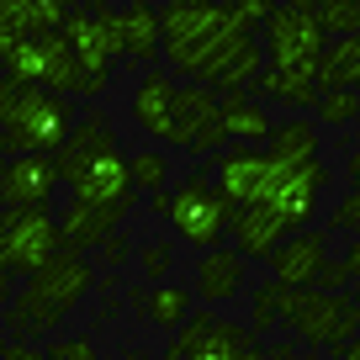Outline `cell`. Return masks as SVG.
I'll return each instance as SVG.
<instances>
[{
    "label": "cell",
    "mask_w": 360,
    "mask_h": 360,
    "mask_svg": "<svg viewBox=\"0 0 360 360\" xmlns=\"http://www.w3.org/2000/svg\"><path fill=\"white\" fill-rule=\"evenodd\" d=\"M75 191V207H133V180H127V154L122 148H106V154L85 159L75 175L64 180Z\"/></svg>",
    "instance_id": "cell-13"
},
{
    "label": "cell",
    "mask_w": 360,
    "mask_h": 360,
    "mask_svg": "<svg viewBox=\"0 0 360 360\" xmlns=\"http://www.w3.org/2000/svg\"><path fill=\"white\" fill-rule=\"evenodd\" d=\"M127 180H133V191H165L169 186V154L165 148H143V154L127 159Z\"/></svg>",
    "instance_id": "cell-29"
},
{
    "label": "cell",
    "mask_w": 360,
    "mask_h": 360,
    "mask_svg": "<svg viewBox=\"0 0 360 360\" xmlns=\"http://www.w3.org/2000/svg\"><path fill=\"white\" fill-rule=\"evenodd\" d=\"M255 360H297V349L292 345H270V349H259Z\"/></svg>",
    "instance_id": "cell-40"
},
{
    "label": "cell",
    "mask_w": 360,
    "mask_h": 360,
    "mask_svg": "<svg viewBox=\"0 0 360 360\" xmlns=\"http://www.w3.org/2000/svg\"><path fill=\"white\" fill-rule=\"evenodd\" d=\"M58 22H64L58 11L27 6V0H0V64L11 58L16 43H27V37H37V32H58Z\"/></svg>",
    "instance_id": "cell-23"
},
{
    "label": "cell",
    "mask_w": 360,
    "mask_h": 360,
    "mask_svg": "<svg viewBox=\"0 0 360 360\" xmlns=\"http://www.w3.org/2000/svg\"><path fill=\"white\" fill-rule=\"evenodd\" d=\"M270 180H276V159L265 148H228L217 159V196L228 207H265L270 196Z\"/></svg>",
    "instance_id": "cell-14"
},
{
    "label": "cell",
    "mask_w": 360,
    "mask_h": 360,
    "mask_svg": "<svg viewBox=\"0 0 360 360\" xmlns=\"http://www.w3.org/2000/svg\"><path fill=\"white\" fill-rule=\"evenodd\" d=\"M323 186H328V165H318V159H307V165H281V159H276V180H270L265 207L281 217L286 228H307L313 212H318V202H323Z\"/></svg>",
    "instance_id": "cell-12"
},
{
    "label": "cell",
    "mask_w": 360,
    "mask_h": 360,
    "mask_svg": "<svg viewBox=\"0 0 360 360\" xmlns=\"http://www.w3.org/2000/svg\"><path fill=\"white\" fill-rule=\"evenodd\" d=\"M270 0H233V6H202V11H165L159 16V53L191 85L233 90L255 85L259 64V27Z\"/></svg>",
    "instance_id": "cell-1"
},
{
    "label": "cell",
    "mask_w": 360,
    "mask_h": 360,
    "mask_svg": "<svg viewBox=\"0 0 360 360\" xmlns=\"http://www.w3.org/2000/svg\"><path fill=\"white\" fill-rule=\"evenodd\" d=\"M85 292H90V259L75 255V249H58L43 270H32V276H27L22 292L11 297L6 323H11L16 345H22L27 334H53V328L75 313V302H79Z\"/></svg>",
    "instance_id": "cell-2"
},
{
    "label": "cell",
    "mask_w": 360,
    "mask_h": 360,
    "mask_svg": "<svg viewBox=\"0 0 360 360\" xmlns=\"http://www.w3.org/2000/svg\"><path fill=\"white\" fill-rule=\"evenodd\" d=\"M106 32H112L117 58H133V64H154L159 58V11L148 0H127V6L106 11Z\"/></svg>",
    "instance_id": "cell-17"
},
{
    "label": "cell",
    "mask_w": 360,
    "mask_h": 360,
    "mask_svg": "<svg viewBox=\"0 0 360 360\" xmlns=\"http://www.w3.org/2000/svg\"><path fill=\"white\" fill-rule=\"evenodd\" d=\"M0 360H43V349L16 345V339H0Z\"/></svg>",
    "instance_id": "cell-37"
},
{
    "label": "cell",
    "mask_w": 360,
    "mask_h": 360,
    "mask_svg": "<svg viewBox=\"0 0 360 360\" xmlns=\"http://www.w3.org/2000/svg\"><path fill=\"white\" fill-rule=\"evenodd\" d=\"M339 360H360V339H349V345L339 349Z\"/></svg>",
    "instance_id": "cell-44"
},
{
    "label": "cell",
    "mask_w": 360,
    "mask_h": 360,
    "mask_svg": "<svg viewBox=\"0 0 360 360\" xmlns=\"http://www.w3.org/2000/svg\"><path fill=\"white\" fill-rule=\"evenodd\" d=\"M58 191V169L43 154H16L0 159V212H22V207H48Z\"/></svg>",
    "instance_id": "cell-15"
},
{
    "label": "cell",
    "mask_w": 360,
    "mask_h": 360,
    "mask_svg": "<svg viewBox=\"0 0 360 360\" xmlns=\"http://www.w3.org/2000/svg\"><path fill=\"white\" fill-rule=\"evenodd\" d=\"M323 265H328V233H323V228L286 233L281 244L270 249V281L286 286V292H307Z\"/></svg>",
    "instance_id": "cell-16"
},
{
    "label": "cell",
    "mask_w": 360,
    "mask_h": 360,
    "mask_svg": "<svg viewBox=\"0 0 360 360\" xmlns=\"http://www.w3.org/2000/svg\"><path fill=\"white\" fill-rule=\"evenodd\" d=\"M228 233H233V249H238L244 259H270V249L281 244L292 228H286L281 217L270 212V207H238Z\"/></svg>",
    "instance_id": "cell-22"
},
{
    "label": "cell",
    "mask_w": 360,
    "mask_h": 360,
    "mask_svg": "<svg viewBox=\"0 0 360 360\" xmlns=\"http://www.w3.org/2000/svg\"><path fill=\"white\" fill-rule=\"evenodd\" d=\"M43 360H96V339L79 334V339H53Z\"/></svg>",
    "instance_id": "cell-34"
},
{
    "label": "cell",
    "mask_w": 360,
    "mask_h": 360,
    "mask_svg": "<svg viewBox=\"0 0 360 360\" xmlns=\"http://www.w3.org/2000/svg\"><path fill=\"white\" fill-rule=\"evenodd\" d=\"M0 69H6V79H16V85L48 90V96H79V69H75L69 43L58 32H37V37H27V43H16L11 58Z\"/></svg>",
    "instance_id": "cell-8"
},
{
    "label": "cell",
    "mask_w": 360,
    "mask_h": 360,
    "mask_svg": "<svg viewBox=\"0 0 360 360\" xmlns=\"http://www.w3.org/2000/svg\"><path fill=\"white\" fill-rule=\"evenodd\" d=\"M217 117H223V133L238 138V143H270V127H276V122H270V117L244 96V90L223 96V101H217Z\"/></svg>",
    "instance_id": "cell-25"
},
{
    "label": "cell",
    "mask_w": 360,
    "mask_h": 360,
    "mask_svg": "<svg viewBox=\"0 0 360 360\" xmlns=\"http://www.w3.org/2000/svg\"><path fill=\"white\" fill-rule=\"evenodd\" d=\"M345 270H349V286H355V297H360V238L349 244V255H345Z\"/></svg>",
    "instance_id": "cell-38"
},
{
    "label": "cell",
    "mask_w": 360,
    "mask_h": 360,
    "mask_svg": "<svg viewBox=\"0 0 360 360\" xmlns=\"http://www.w3.org/2000/svg\"><path fill=\"white\" fill-rule=\"evenodd\" d=\"M255 355H259L255 328L228 323L217 313H191L165 349V360H255Z\"/></svg>",
    "instance_id": "cell-9"
},
{
    "label": "cell",
    "mask_w": 360,
    "mask_h": 360,
    "mask_svg": "<svg viewBox=\"0 0 360 360\" xmlns=\"http://www.w3.org/2000/svg\"><path fill=\"white\" fill-rule=\"evenodd\" d=\"M270 159H281V165H307V159H318V127L302 122V117H292V122H276L270 127Z\"/></svg>",
    "instance_id": "cell-27"
},
{
    "label": "cell",
    "mask_w": 360,
    "mask_h": 360,
    "mask_svg": "<svg viewBox=\"0 0 360 360\" xmlns=\"http://www.w3.org/2000/svg\"><path fill=\"white\" fill-rule=\"evenodd\" d=\"M101 259H106V265H117V259H127V244H122V238H106V244H101Z\"/></svg>",
    "instance_id": "cell-39"
},
{
    "label": "cell",
    "mask_w": 360,
    "mask_h": 360,
    "mask_svg": "<svg viewBox=\"0 0 360 360\" xmlns=\"http://www.w3.org/2000/svg\"><path fill=\"white\" fill-rule=\"evenodd\" d=\"M133 212V207H75L69 202L64 223H58V233H64V249H75V255H85V249L106 244V238L122 228V217Z\"/></svg>",
    "instance_id": "cell-21"
},
{
    "label": "cell",
    "mask_w": 360,
    "mask_h": 360,
    "mask_svg": "<svg viewBox=\"0 0 360 360\" xmlns=\"http://www.w3.org/2000/svg\"><path fill=\"white\" fill-rule=\"evenodd\" d=\"M281 297H286V286H276V281H265L255 292V334H265V328L281 323Z\"/></svg>",
    "instance_id": "cell-32"
},
{
    "label": "cell",
    "mask_w": 360,
    "mask_h": 360,
    "mask_svg": "<svg viewBox=\"0 0 360 360\" xmlns=\"http://www.w3.org/2000/svg\"><path fill=\"white\" fill-rule=\"evenodd\" d=\"M69 127H75V101L69 96H48V90H27L22 106L6 117L0 127V159H16V154H43L53 159L64 148Z\"/></svg>",
    "instance_id": "cell-3"
},
{
    "label": "cell",
    "mask_w": 360,
    "mask_h": 360,
    "mask_svg": "<svg viewBox=\"0 0 360 360\" xmlns=\"http://www.w3.org/2000/svg\"><path fill=\"white\" fill-rule=\"evenodd\" d=\"M313 85H318V96L323 90H360V37L323 43V53L313 64Z\"/></svg>",
    "instance_id": "cell-24"
},
{
    "label": "cell",
    "mask_w": 360,
    "mask_h": 360,
    "mask_svg": "<svg viewBox=\"0 0 360 360\" xmlns=\"http://www.w3.org/2000/svg\"><path fill=\"white\" fill-rule=\"evenodd\" d=\"M345 175H349V180H355V191H360V148H355V154H349V159H345Z\"/></svg>",
    "instance_id": "cell-43"
},
{
    "label": "cell",
    "mask_w": 360,
    "mask_h": 360,
    "mask_svg": "<svg viewBox=\"0 0 360 360\" xmlns=\"http://www.w3.org/2000/svg\"><path fill=\"white\" fill-rule=\"evenodd\" d=\"M318 6L323 0H281L265 16V64L270 69H297L313 75L318 53H323V27H318Z\"/></svg>",
    "instance_id": "cell-5"
},
{
    "label": "cell",
    "mask_w": 360,
    "mask_h": 360,
    "mask_svg": "<svg viewBox=\"0 0 360 360\" xmlns=\"http://www.w3.org/2000/svg\"><path fill=\"white\" fill-rule=\"evenodd\" d=\"M255 90L265 96V101H281V106H292V112H302V106H313L318 101V85H313V75H297V69H259L255 75Z\"/></svg>",
    "instance_id": "cell-26"
},
{
    "label": "cell",
    "mask_w": 360,
    "mask_h": 360,
    "mask_svg": "<svg viewBox=\"0 0 360 360\" xmlns=\"http://www.w3.org/2000/svg\"><path fill=\"white\" fill-rule=\"evenodd\" d=\"M64 249L58 217L48 207H22V212H0V276H32Z\"/></svg>",
    "instance_id": "cell-6"
},
{
    "label": "cell",
    "mask_w": 360,
    "mask_h": 360,
    "mask_svg": "<svg viewBox=\"0 0 360 360\" xmlns=\"http://www.w3.org/2000/svg\"><path fill=\"white\" fill-rule=\"evenodd\" d=\"M345 286H349V270H345V259H328V265L318 270L313 292H334V297H345Z\"/></svg>",
    "instance_id": "cell-36"
},
{
    "label": "cell",
    "mask_w": 360,
    "mask_h": 360,
    "mask_svg": "<svg viewBox=\"0 0 360 360\" xmlns=\"http://www.w3.org/2000/svg\"><path fill=\"white\" fill-rule=\"evenodd\" d=\"M169 143L186 148V154H217V143H228L223 117H217V90H207V85H175Z\"/></svg>",
    "instance_id": "cell-11"
},
{
    "label": "cell",
    "mask_w": 360,
    "mask_h": 360,
    "mask_svg": "<svg viewBox=\"0 0 360 360\" xmlns=\"http://www.w3.org/2000/svg\"><path fill=\"white\" fill-rule=\"evenodd\" d=\"M318 27H323L328 43L334 37H360V0H323L318 6Z\"/></svg>",
    "instance_id": "cell-31"
},
{
    "label": "cell",
    "mask_w": 360,
    "mask_h": 360,
    "mask_svg": "<svg viewBox=\"0 0 360 360\" xmlns=\"http://www.w3.org/2000/svg\"><path fill=\"white\" fill-rule=\"evenodd\" d=\"M345 228H355V233H360V191H349L345 202L328 212V228H323V233H345Z\"/></svg>",
    "instance_id": "cell-35"
},
{
    "label": "cell",
    "mask_w": 360,
    "mask_h": 360,
    "mask_svg": "<svg viewBox=\"0 0 360 360\" xmlns=\"http://www.w3.org/2000/svg\"><path fill=\"white\" fill-rule=\"evenodd\" d=\"M106 148H117V127H112V117L106 112H90V117H75V127H69V138H64V148L53 154V169H58V186H64L69 175H75L85 159H96V154H106Z\"/></svg>",
    "instance_id": "cell-18"
},
{
    "label": "cell",
    "mask_w": 360,
    "mask_h": 360,
    "mask_svg": "<svg viewBox=\"0 0 360 360\" xmlns=\"http://www.w3.org/2000/svg\"><path fill=\"white\" fill-rule=\"evenodd\" d=\"M138 265H143V276H148V281H159V286H165V281H169V265H175V249H169L165 238H154V244H143V249H138Z\"/></svg>",
    "instance_id": "cell-33"
},
{
    "label": "cell",
    "mask_w": 360,
    "mask_h": 360,
    "mask_svg": "<svg viewBox=\"0 0 360 360\" xmlns=\"http://www.w3.org/2000/svg\"><path fill=\"white\" fill-rule=\"evenodd\" d=\"M169 117H175V75L169 69H148L133 90V122L143 127L148 138L169 143Z\"/></svg>",
    "instance_id": "cell-19"
},
{
    "label": "cell",
    "mask_w": 360,
    "mask_h": 360,
    "mask_svg": "<svg viewBox=\"0 0 360 360\" xmlns=\"http://www.w3.org/2000/svg\"><path fill=\"white\" fill-rule=\"evenodd\" d=\"M169 223H175V238L191 249H217L228 238V228H233V207L217 196V186L207 175H191L186 186H180L175 196H169Z\"/></svg>",
    "instance_id": "cell-7"
},
{
    "label": "cell",
    "mask_w": 360,
    "mask_h": 360,
    "mask_svg": "<svg viewBox=\"0 0 360 360\" xmlns=\"http://www.w3.org/2000/svg\"><path fill=\"white\" fill-rule=\"evenodd\" d=\"M27 6H43V11H58V16H64L69 6H75V0H27Z\"/></svg>",
    "instance_id": "cell-42"
},
{
    "label": "cell",
    "mask_w": 360,
    "mask_h": 360,
    "mask_svg": "<svg viewBox=\"0 0 360 360\" xmlns=\"http://www.w3.org/2000/svg\"><path fill=\"white\" fill-rule=\"evenodd\" d=\"M143 313L154 318L159 328H169V334H175V328L191 318V292H186V286H175V281H165V286H154V292L143 297Z\"/></svg>",
    "instance_id": "cell-28"
},
{
    "label": "cell",
    "mask_w": 360,
    "mask_h": 360,
    "mask_svg": "<svg viewBox=\"0 0 360 360\" xmlns=\"http://www.w3.org/2000/svg\"><path fill=\"white\" fill-rule=\"evenodd\" d=\"M58 37L69 43V58L79 69V96L96 101L112 79V64H117V48H112V32H106V16H90V11H64L58 22Z\"/></svg>",
    "instance_id": "cell-10"
},
{
    "label": "cell",
    "mask_w": 360,
    "mask_h": 360,
    "mask_svg": "<svg viewBox=\"0 0 360 360\" xmlns=\"http://www.w3.org/2000/svg\"><path fill=\"white\" fill-rule=\"evenodd\" d=\"M313 112L323 127H349V122H360V90H323L313 101Z\"/></svg>",
    "instance_id": "cell-30"
},
{
    "label": "cell",
    "mask_w": 360,
    "mask_h": 360,
    "mask_svg": "<svg viewBox=\"0 0 360 360\" xmlns=\"http://www.w3.org/2000/svg\"><path fill=\"white\" fill-rule=\"evenodd\" d=\"M281 323L318 349H345L349 339H360V302L355 297H334V292H313V286L307 292H286Z\"/></svg>",
    "instance_id": "cell-4"
},
{
    "label": "cell",
    "mask_w": 360,
    "mask_h": 360,
    "mask_svg": "<svg viewBox=\"0 0 360 360\" xmlns=\"http://www.w3.org/2000/svg\"><path fill=\"white\" fill-rule=\"evenodd\" d=\"M148 207H154V217H165V223H169V191H154V202H148Z\"/></svg>",
    "instance_id": "cell-41"
},
{
    "label": "cell",
    "mask_w": 360,
    "mask_h": 360,
    "mask_svg": "<svg viewBox=\"0 0 360 360\" xmlns=\"http://www.w3.org/2000/svg\"><path fill=\"white\" fill-rule=\"evenodd\" d=\"M244 265L249 259L238 255V249H228V244H217V249H207L202 259H196V292L191 297H202V302H228V297H238L244 292Z\"/></svg>",
    "instance_id": "cell-20"
}]
</instances>
